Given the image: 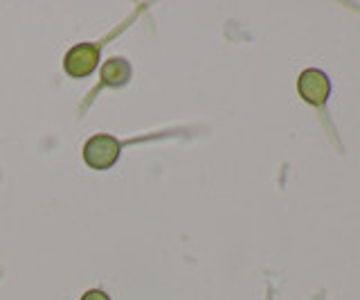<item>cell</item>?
I'll return each instance as SVG.
<instances>
[{
	"label": "cell",
	"mask_w": 360,
	"mask_h": 300,
	"mask_svg": "<svg viewBox=\"0 0 360 300\" xmlns=\"http://www.w3.org/2000/svg\"><path fill=\"white\" fill-rule=\"evenodd\" d=\"M120 151H122L120 140L106 136V133H99V136H93L86 142L84 161L88 168H93V170H108L117 163Z\"/></svg>",
	"instance_id": "obj_1"
},
{
	"label": "cell",
	"mask_w": 360,
	"mask_h": 300,
	"mask_svg": "<svg viewBox=\"0 0 360 300\" xmlns=\"http://www.w3.org/2000/svg\"><path fill=\"white\" fill-rule=\"evenodd\" d=\"M297 91L302 95L304 102L320 106L329 99L331 93V80L326 77V73L318 70V68H309L300 75V82H297Z\"/></svg>",
	"instance_id": "obj_2"
},
{
	"label": "cell",
	"mask_w": 360,
	"mask_h": 300,
	"mask_svg": "<svg viewBox=\"0 0 360 300\" xmlns=\"http://www.w3.org/2000/svg\"><path fill=\"white\" fill-rule=\"evenodd\" d=\"M97 61H99V48L93 46V43H79V46H75L65 54L63 68L75 80H82V77H88L97 68Z\"/></svg>",
	"instance_id": "obj_3"
},
{
	"label": "cell",
	"mask_w": 360,
	"mask_h": 300,
	"mask_svg": "<svg viewBox=\"0 0 360 300\" xmlns=\"http://www.w3.org/2000/svg\"><path fill=\"white\" fill-rule=\"evenodd\" d=\"M131 77V65L124 59H110L101 65V82L106 86H124Z\"/></svg>",
	"instance_id": "obj_4"
},
{
	"label": "cell",
	"mask_w": 360,
	"mask_h": 300,
	"mask_svg": "<svg viewBox=\"0 0 360 300\" xmlns=\"http://www.w3.org/2000/svg\"><path fill=\"white\" fill-rule=\"evenodd\" d=\"M82 300H110L104 292H99V289H93V292H88V294H84V298Z\"/></svg>",
	"instance_id": "obj_5"
}]
</instances>
